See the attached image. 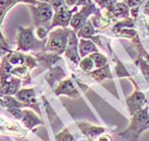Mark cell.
I'll use <instances>...</instances> for the list:
<instances>
[{"label": "cell", "instance_id": "1", "mask_svg": "<svg viewBox=\"0 0 149 141\" xmlns=\"http://www.w3.org/2000/svg\"><path fill=\"white\" fill-rule=\"evenodd\" d=\"M35 27H18L17 28V50L22 53H40V51H46V40H40L34 34Z\"/></svg>", "mask_w": 149, "mask_h": 141}, {"label": "cell", "instance_id": "2", "mask_svg": "<svg viewBox=\"0 0 149 141\" xmlns=\"http://www.w3.org/2000/svg\"><path fill=\"white\" fill-rule=\"evenodd\" d=\"M131 121L124 132L119 134L127 141H139L141 134L149 128V106L146 105L143 109L131 116Z\"/></svg>", "mask_w": 149, "mask_h": 141}, {"label": "cell", "instance_id": "3", "mask_svg": "<svg viewBox=\"0 0 149 141\" xmlns=\"http://www.w3.org/2000/svg\"><path fill=\"white\" fill-rule=\"evenodd\" d=\"M72 31V29L68 27L67 28L60 27L56 30H51L47 39L46 51L58 53L60 56L65 53Z\"/></svg>", "mask_w": 149, "mask_h": 141}, {"label": "cell", "instance_id": "4", "mask_svg": "<svg viewBox=\"0 0 149 141\" xmlns=\"http://www.w3.org/2000/svg\"><path fill=\"white\" fill-rule=\"evenodd\" d=\"M29 9L31 11L34 27H46L49 30L53 14H54L51 4L49 2L40 1L37 4H29Z\"/></svg>", "mask_w": 149, "mask_h": 141}, {"label": "cell", "instance_id": "5", "mask_svg": "<svg viewBox=\"0 0 149 141\" xmlns=\"http://www.w3.org/2000/svg\"><path fill=\"white\" fill-rule=\"evenodd\" d=\"M100 11V8L96 6V3L94 2L93 0H87L86 4L82 6L81 10L77 11L72 17L70 20V27L76 33L80 30L85 22L88 20V17L94 14H96L97 12Z\"/></svg>", "mask_w": 149, "mask_h": 141}, {"label": "cell", "instance_id": "6", "mask_svg": "<svg viewBox=\"0 0 149 141\" xmlns=\"http://www.w3.org/2000/svg\"><path fill=\"white\" fill-rule=\"evenodd\" d=\"M6 59L13 66L26 65L30 71L38 66L36 58L33 55H27V53L19 51V50H11L6 55Z\"/></svg>", "mask_w": 149, "mask_h": 141}, {"label": "cell", "instance_id": "7", "mask_svg": "<svg viewBox=\"0 0 149 141\" xmlns=\"http://www.w3.org/2000/svg\"><path fill=\"white\" fill-rule=\"evenodd\" d=\"M134 92L131 94L130 96L127 97L126 103H127L128 109H129V113L131 116H133L134 113H136L137 111H140L141 109H143L144 107L147 105V98L145 96V94L139 89V86H134Z\"/></svg>", "mask_w": 149, "mask_h": 141}, {"label": "cell", "instance_id": "8", "mask_svg": "<svg viewBox=\"0 0 149 141\" xmlns=\"http://www.w3.org/2000/svg\"><path fill=\"white\" fill-rule=\"evenodd\" d=\"M78 11V6H74L72 9H62L60 11H56L53 14L51 25L49 27V30L51 31L54 27H63L67 28L70 26V20L74 13Z\"/></svg>", "mask_w": 149, "mask_h": 141}, {"label": "cell", "instance_id": "9", "mask_svg": "<svg viewBox=\"0 0 149 141\" xmlns=\"http://www.w3.org/2000/svg\"><path fill=\"white\" fill-rule=\"evenodd\" d=\"M15 97L25 105L26 108H31V109L35 110L38 114H40V106H38V103H37L36 96H35L34 93V89L33 88L20 89L15 94Z\"/></svg>", "mask_w": 149, "mask_h": 141}, {"label": "cell", "instance_id": "10", "mask_svg": "<svg viewBox=\"0 0 149 141\" xmlns=\"http://www.w3.org/2000/svg\"><path fill=\"white\" fill-rule=\"evenodd\" d=\"M22 85V80L16 78L13 75H10L4 79L0 80V94L1 97L4 95H15L20 90Z\"/></svg>", "mask_w": 149, "mask_h": 141}, {"label": "cell", "instance_id": "11", "mask_svg": "<svg viewBox=\"0 0 149 141\" xmlns=\"http://www.w3.org/2000/svg\"><path fill=\"white\" fill-rule=\"evenodd\" d=\"M64 55L67 59H69L74 64H79V62H80L81 57L79 55V38L77 36V33L74 30L69 35L68 44H67Z\"/></svg>", "mask_w": 149, "mask_h": 141}, {"label": "cell", "instance_id": "12", "mask_svg": "<svg viewBox=\"0 0 149 141\" xmlns=\"http://www.w3.org/2000/svg\"><path fill=\"white\" fill-rule=\"evenodd\" d=\"M76 124H77V126L80 128L82 134H83L88 140H92V141H95L96 139L99 138L102 134H104V133L107 132V128H104V127L92 125L90 123L82 122V121H77Z\"/></svg>", "mask_w": 149, "mask_h": 141}, {"label": "cell", "instance_id": "13", "mask_svg": "<svg viewBox=\"0 0 149 141\" xmlns=\"http://www.w3.org/2000/svg\"><path fill=\"white\" fill-rule=\"evenodd\" d=\"M98 29H96L94 27L93 22L91 19H88L85 24L83 25V27L77 32V36L79 39H87V40H92L95 44L99 45V47H102L100 38L98 35Z\"/></svg>", "mask_w": 149, "mask_h": 141}, {"label": "cell", "instance_id": "14", "mask_svg": "<svg viewBox=\"0 0 149 141\" xmlns=\"http://www.w3.org/2000/svg\"><path fill=\"white\" fill-rule=\"evenodd\" d=\"M53 92H54V94H56V96H60V95H67V96L72 97V98L79 97V91H78L77 88L74 87L72 79L67 78V77L59 82V85L53 89Z\"/></svg>", "mask_w": 149, "mask_h": 141}, {"label": "cell", "instance_id": "15", "mask_svg": "<svg viewBox=\"0 0 149 141\" xmlns=\"http://www.w3.org/2000/svg\"><path fill=\"white\" fill-rule=\"evenodd\" d=\"M36 58L37 62L43 65V69H51L53 64H56L58 61L62 60V57L50 51H40V53H31Z\"/></svg>", "mask_w": 149, "mask_h": 141}, {"label": "cell", "instance_id": "16", "mask_svg": "<svg viewBox=\"0 0 149 141\" xmlns=\"http://www.w3.org/2000/svg\"><path fill=\"white\" fill-rule=\"evenodd\" d=\"M19 121H22L24 126H25L28 130H33V128H34L35 126L44 125V124H45L43 120L40 119V118H38L31 109H28V108L22 109V116H20V120H19Z\"/></svg>", "mask_w": 149, "mask_h": 141}, {"label": "cell", "instance_id": "17", "mask_svg": "<svg viewBox=\"0 0 149 141\" xmlns=\"http://www.w3.org/2000/svg\"><path fill=\"white\" fill-rule=\"evenodd\" d=\"M66 78V73L65 71L61 67V66H52L51 69H49L48 73L45 75V79L46 81L49 83L51 88L54 87L56 82H60L61 80Z\"/></svg>", "mask_w": 149, "mask_h": 141}, {"label": "cell", "instance_id": "18", "mask_svg": "<svg viewBox=\"0 0 149 141\" xmlns=\"http://www.w3.org/2000/svg\"><path fill=\"white\" fill-rule=\"evenodd\" d=\"M99 49L92 40L87 39H79V55L81 59L88 56L93 53H98Z\"/></svg>", "mask_w": 149, "mask_h": 141}, {"label": "cell", "instance_id": "19", "mask_svg": "<svg viewBox=\"0 0 149 141\" xmlns=\"http://www.w3.org/2000/svg\"><path fill=\"white\" fill-rule=\"evenodd\" d=\"M87 74L97 82H101L104 79H113V75H112L109 64H107L100 69H93L92 72L87 73Z\"/></svg>", "mask_w": 149, "mask_h": 141}, {"label": "cell", "instance_id": "20", "mask_svg": "<svg viewBox=\"0 0 149 141\" xmlns=\"http://www.w3.org/2000/svg\"><path fill=\"white\" fill-rule=\"evenodd\" d=\"M30 69L27 67L26 65H17L13 66L12 69V74L14 77L19 78L22 80V86H27L31 82V77H30Z\"/></svg>", "mask_w": 149, "mask_h": 141}, {"label": "cell", "instance_id": "21", "mask_svg": "<svg viewBox=\"0 0 149 141\" xmlns=\"http://www.w3.org/2000/svg\"><path fill=\"white\" fill-rule=\"evenodd\" d=\"M111 53L112 56H113V59L115 60V62H116V65H115V72H116V76H117L118 78H128L130 80L133 85H136V82L134 81V79L132 78V76L130 75V73L128 72V69H126L124 66V64L121 63V61L117 58V56H114V53H112L111 50Z\"/></svg>", "mask_w": 149, "mask_h": 141}, {"label": "cell", "instance_id": "22", "mask_svg": "<svg viewBox=\"0 0 149 141\" xmlns=\"http://www.w3.org/2000/svg\"><path fill=\"white\" fill-rule=\"evenodd\" d=\"M0 106L4 107L6 109L9 108H26L25 105L18 100L15 97V95H4L3 97H1V103Z\"/></svg>", "mask_w": 149, "mask_h": 141}, {"label": "cell", "instance_id": "23", "mask_svg": "<svg viewBox=\"0 0 149 141\" xmlns=\"http://www.w3.org/2000/svg\"><path fill=\"white\" fill-rule=\"evenodd\" d=\"M124 28H135V18H133V17H128V18H124L118 20L112 27V32L116 35L121 29Z\"/></svg>", "mask_w": 149, "mask_h": 141}, {"label": "cell", "instance_id": "24", "mask_svg": "<svg viewBox=\"0 0 149 141\" xmlns=\"http://www.w3.org/2000/svg\"><path fill=\"white\" fill-rule=\"evenodd\" d=\"M88 56L92 58V60L94 61V64H95V69H100L102 66L107 65L108 64V59L104 55L98 51V53H93L88 55Z\"/></svg>", "mask_w": 149, "mask_h": 141}, {"label": "cell", "instance_id": "25", "mask_svg": "<svg viewBox=\"0 0 149 141\" xmlns=\"http://www.w3.org/2000/svg\"><path fill=\"white\" fill-rule=\"evenodd\" d=\"M79 67H80L83 72L90 73L95 69V64H94V61L92 60V58H91L90 56H86L80 60V62H79Z\"/></svg>", "mask_w": 149, "mask_h": 141}, {"label": "cell", "instance_id": "26", "mask_svg": "<svg viewBox=\"0 0 149 141\" xmlns=\"http://www.w3.org/2000/svg\"><path fill=\"white\" fill-rule=\"evenodd\" d=\"M137 32L135 30V28H124L121 29L120 31L118 32L116 36L117 38H125V39H129V40H133L137 36Z\"/></svg>", "mask_w": 149, "mask_h": 141}, {"label": "cell", "instance_id": "27", "mask_svg": "<svg viewBox=\"0 0 149 141\" xmlns=\"http://www.w3.org/2000/svg\"><path fill=\"white\" fill-rule=\"evenodd\" d=\"M16 3H18L17 0H0V15L6 16V14L9 12Z\"/></svg>", "mask_w": 149, "mask_h": 141}, {"label": "cell", "instance_id": "28", "mask_svg": "<svg viewBox=\"0 0 149 141\" xmlns=\"http://www.w3.org/2000/svg\"><path fill=\"white\" fill-rule=\"evenodd\" d=\"M56 141H76V139L69 133L68 128H63L62 132L56 136Z\"/></svg>", "mask_w": 149, "mask_h": 141}, {"label": "cell", "instance_id": "29", "mask_svg": "<svg viewBox=\"0 0 149 141\" xmlns=\"http://www.w3.org/2000/svg\"><path fill=\"white\" fill-rule=\"evenodd\" d=\"M47 2H49L50 4H51L54 12L60 11V10H62V9H69L68 6H66L65 0H48Z\"/></svg>", "mask_w": 149, "mask_h": 141}, {"label": "cell", "instance_id": "30", "mask_svg": "<svg viewBox=\"0 0 149 141\" xmlns=\"http://www.w3.org/2000/svg\"><path fill=\"white\" fill-rule=\"evenodd\" d=\"M11 51V48L9 47V44L6 40H2L0 39V60L2 58L3 56H6V53Z\"/></svg>", "mask_w": 149, "mask_h": 141}, {"label": "cell", "instance_id": "31", "mask_svg": "<svg viewBox=\"0 0 149 141\" xmlns=\"http://www.w3.org/2000/svg\"><path fill=\"white\" fill-rule=\"evenodd\" d=\"M36 28V36L40 40H46L47 35L49 34V30L46 27H35Z\"/></svg>", "mask_w": 149, "mask_h": 141}, {"label": "cell", "instance_id": "32", "mask_svg": "<svg viewBox=\"0 0 149 141\" xmlns=\"http://www.w3.org/2000/svg\"><path fill=\"white\" fill-rule=\"evenodd\" d=\"M93 1L99 6L100 10H103V9L109 8V6H111V4H113L116 0H93Z\"/></svg>", "mask_w": 149, "mask_h": 141}, {"label": "cell", "instance_id": "33", "mask_svg": "<svg viewBox=\"0 0 149 141\" xmlns=\"http://www.w3.org/2000/svg\"><path fill=\"white\" fill-rule=\"evenodd\" d=\"M116 1H121V2H125L130 9H133V8H139V6H142L143 1L142 0H116Z\"/></svg>", "mask_w": 149, "mask_h": 141}, {"label": "cell", "instance_id": "34", "mask_svg": "<svg viewBox=\"0 0 149 141\" xmlns=\"http://www.w3.org/2000/svg\"><path fill=\"white\" fill-rule=\"evenodd\" d=\"M97 141H112V138L109 134H106V133H104V134H102L99 138L97 139Z\"/></svg>", "mask_w": 149, "mask_h": 141}, {"label": "cell", "instance_id": "35", "mask_svg": "<svg viewBox=\"0 0 149 141\" xmlns=\"http://www.w3.org/2000/svg\"><path fill=\"white\" fill-rule=\"evenodd\" d=\"M139 10H140V6L139 8H133V9H130V13L133 18H136L137 17V13H139Z\"/></svg>", "mask_w": 149, "mask_h": 141}, {"label": "cell", "instance_id": "36", "mask_svg": "<svg viewBox=\"0 0 149 141\" xmlns=\"http://www.w3.org/2000/svg\"><path fill=\"white\" fill-rule=\"evenodd\" d=\"M3 20H4V16L0 15V39H2V40H6V38H4V36H3V34H2V31H1V27H2Z\"/></svg>", "mask_w": 149, "mask_h": 141}, {"label": "cell", "instance_id": "37", "mask_svg": "<svg viewBox=\"0 0 149 141\" xmlns=\"http://www.w3.org/2000/svg\"><path fill=\"white\" fill-rule=\"evenodd\" d=\"M144 13H145V15L149 16V0H147L146 3H145V6H144Z\"/></svg>", "mask_w": 149, "mask_h": 141}, {"label": "cell", "instance_id": "38", "mask_svg": "<svg viewBox=\"0 0 149 141\" xmlns=\"http://www.w3.org/2000/svg\"><path fill=\"white\" fill-rule=\"evenodd\" d=\"M146 24H147V28H148V31H149V20H146Z\"/></svg>", "mask_w": 149, "mask_h": 141}, {"label": "cell", "instance_id": "39", "mask_svg": "<svg viewBox=\"0 0 149 141\" xmlns=\"http://www.w3.org/2000/svg\"><path fill=\"white\" fill-rule=\"evenodd\" d=\"M37 1H42V2H47L48 0H37Z\"/></svg>", "mask_w": 149, "mask_h": 141}, {"label": "cell", "instance_id": "40", "mask_svg": "<svg viewBox=\"0 0 149 141\" xmlns=\"http://www.w3.org/2000/svg\"><path fill=\"white\" fill-rule=\"evenodd\" d=\"M1 130H2V126L0 125V133H1Z\"/></svg>", "mask_w": 149, "mask_h": 141}, {"label": "cell", "instance_id": "41", "mask_svg": "<svg viewBox=\"0 0 149 141\" xmlns=\"http://www.w3.org/2000/svg\"><path fill=\"white\" fill-rule=\"evenodd\" d=\"M142 1H143V2H144V1H145V0H142Z\"/></svg>", "mask_w": 149, "mask_h": 141}, {"label": "cell", "instance_id": "42", "mask_svg": "<svg viewBox=\"0 0 149 141\" xmlns=\"http://www.w3.org/2000/svg\"><path fill=\"white\" fill-rule=\"evenodd\" d=\"M0 97H1V94H0Z\"/></svg>", "mask_w": 149, "mask_h": 141}]
</instances>
